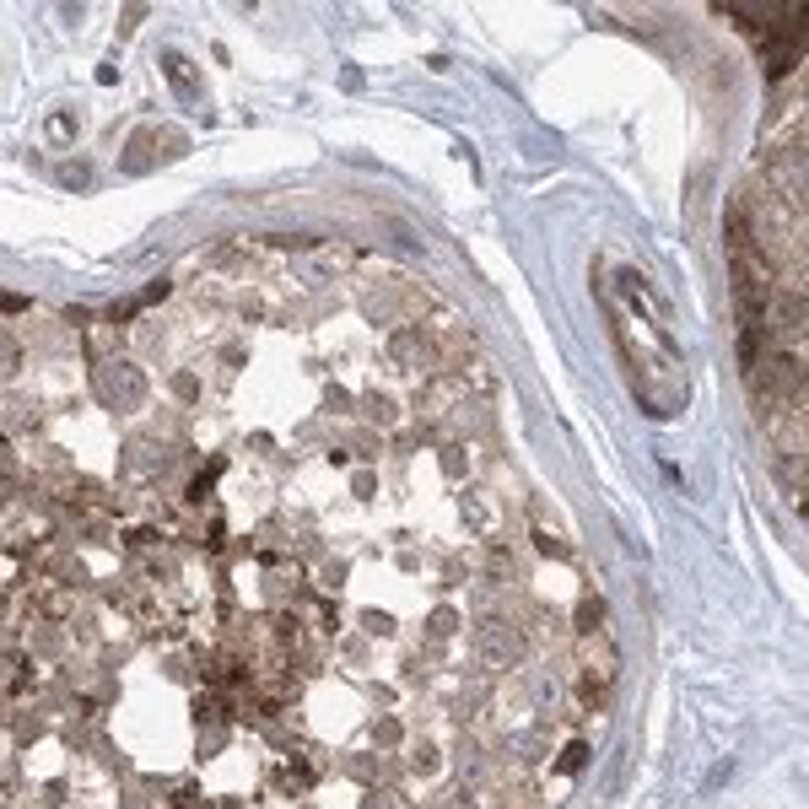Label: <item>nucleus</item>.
<instances>
[{"mask_svg": "<svg viewBox=\"0 0 809 809\" xmlns=\"http://www.w3.org/2000/svg\"><path fill=\"white\" fill-rule=\"evenodd\" d=\"M518 653H524V643L513 626H481L475 632V659L486 670H508V664H518Z\"/></svg>", "mask_w": 809, "mask_h": 809, "instance_id": "1", "label": "nucleus"}, {"mask_svg": "<svg viewBox=\"0 0 809 809\" xmlns=\"http://www.w3.org/2000/svg\"><path fill=\"white\" fill-rule=\"evenodd\" d=\"M59 178H65V184H70V189H86V184H92V167H65V173H59Z\"/></svg>", "mask_w": 809, "mask_h": 809, "instance_id": "3", "label": "nucleus"}, {"mask_svg": "<svg viewBox=\"0 0 809 809\" xmlns=\"http://www.w3.org/2000/svg\"><path fill=\"white\" fill-rule=\"evenodd\" d=\"M16 367V346L11 340H0V373H11Z\"/></svg>", "mask_w": 809, "mask_h": 809, "instance_id": "5", "label": "nucleus"}, {"mask_svg": "<svg viewBox=\"0 0 809 809\" xmlns=\"http://www.w3.org/2000/svg\"><path fill=\"white\" fill-rule=\"evenodd\" d=\"M103 400L108 405H135L140 400V373L135 367H108L103 373Z\"/></svg>", "mask_w": 809, "mask_h": 809, "instance_id": "2", "label": "nucleus"}, {"mask_svg": "<svg viewBox=\"0 0 809 809\" xmlns=\"http://www.w3.org/2000/svg\"><path fill=\"white\" fill-rule=\"evenodd\" d=\"M583 761H589V751H583V745H572V751H567V772H583Z\"/></svg>", "mask_w": 809, "mask_h": 809, "instance_id": "4", "label": "nucleus"}]
</instances>
